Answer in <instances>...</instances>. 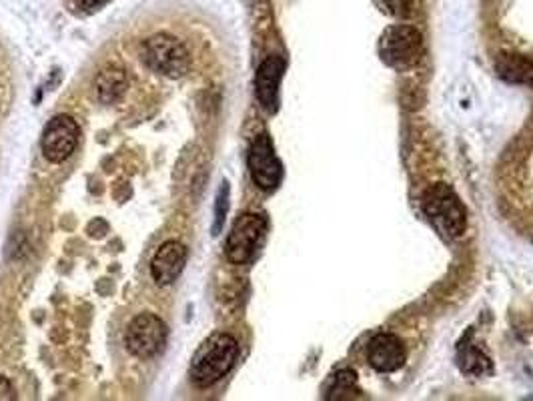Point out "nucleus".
I'll use <instances>...</instances> for the list:
<instances>
[{
    "instance_id": "1",
    "label": "nucleus",
    "mask_w": 533,
    "mask_h": 401,
    "mask_svg": "<svg viewBox=\"0 0 533 401\" xmlns=\"http://www.w3.org/2000/svg\"><path fill=\"white\" fill-rule=\"evenodd\" d=\"M239 359V343L229 333L209 335L191 359V381L199 389H207L221 381Z\"/></svg>"
},
{
    "instance_id": "2",
    "label": "nucleus",
    "mask_w": 533,
    "mask_h": 401,
    "mask_svg": "<svg viewBox=\"0 0 533 401\" xmlns=\"http://www.w3.org/2000/svg\"><path fill=\"white\" fill-rule=\"evenodd\" d=\"M423 213L427 221L435 227L437 233H441L447 239H457L467 229V211L463 203L459 201L457 193L445 185L435 183L431 185L421 199Z\"/></svg>"
},
{
    "instance_id": "3",
    "label": "nucleus",
    "mask_w": 533,
    "mask_h": 401,
    "mask_svg": "<svg viewBox=\"0 0 533 401\" xmlns=\"http://www.w3.org/2000/svg\"><path fill=\"white\" fill-rule=\"evenodd\" d=\"M141 55L151 71L169 79L185 77L191 67V57L187 47L179 39L167 33H159L147 39Z\"/></svg>"
},
{
    "instance_id": "4",
    "label": "nucleus",
    "mask_w": 533,
    "mask_h": 401,
    "mask_svg": "<svg viewBox=\"0 0 533 401\" xmlns=\"http://www.w3.org/2000/svg\"><path fill=\"white\" fill-rule=\"evenodd\" d=\"M423 53V37L409 25L389 27L379 39V57L393 69H409L419 63Z\"/></svg>"
},
{
    "instance_id": "5",
    "label": "nucleus",
    "mask_w": 533,
    "mask_h": 401,
    "mask_svg": "<svg viewBox=\"0 0 533 401\" xmlns=\"http://www.w3.org/2000/svg\"><path fill=\"white\" fill-rule=\"evenodd\" d=\"M267 233V219L261 213H243L235 223L233 229L227 237V245H225V253L227 259L235 265H245L249 263L263 237Z\"/></svg>"
},
{
    "instance_id": "6",
    "label": "nucleus",
    "mask_w": 533,
    "mask_h": 401,
    "mask_svg": "<svg viewBox=\"0 0 533 401\" xmlns=\"http://www.w3.org/2000/svg\"><path fill=\"white\" fill-rule=\"evenodd\" d=\"M167 337H169V329L159 315L141 313L129 323L125 343H127V349L135 357L151 359L165 349Z\"/></svg>"
},
{
    "instance_id": "7",
    "label": "nucleus",
    "mask_w": 533,
    "mask_h": 401,
    "mask_svg": "<svg viewBox=\"0 0 533 401\" xmlns=\"http://www.w3.org/2000/svg\"><path fill=\"white\" fill-rule=\"evenodd\" d=\"M249 171L255 185L263 191H275L283 179V165L275 153L269 135H259L249 149Z\"/></svg>"
},
{
    "instance_id": "8",
    "label": "nucleus",
    "mask_w": 533,
    "mask_h": 401,
    "mask_svg": "<svg viewBox=\"0 0 533 401\" xmlns=\"http://www.w3.org/2000/svg\"><path fill=\"white\" fill-rule=\"evenodd\" d=\"M79 137H81V131H79V125L73 117H69V115L55 117L43 133L41 147H43L45 157L51 163L67 161L77 151Z\"/></svg>"
},
{
    "instance_id": "9",
    "label": "nucleus",
    "mask_w": 533,
    "mask_h": 401,
    "mask_svg": "<svg viewBox=\"0 0 533 401\" xmlns=\"http://www.w3.org/2000/svg\"><path fill=\"white\" fill-rule=\"evenodd\" d=\"M407 357L403 341L393 333H379L369 341L367 361L375 371L393 373L403 367Z\"/></svg>"
},
{
    "instance_id": "10",
    "label": "nucleus",
    "mask_w": 533,
    "mask_h": 401,
    "mask_svg": "<svg viewBox=\"0 0 533 401\" xmlns=\"http://www.w3.org/2000/svg\"><path fill=\"white\" fill-rule=\"evenodd\" d=\"M187 247L181 241H167L151 261V275L157 285H173L187 265Z\"/></svg>"
},
{
    "instance_id": "11",
    "label": "nucleus",
    "mask_w": 533,
    "mask_h": 401,
    "mask_svg": "<svg viewBox=\"0 0 533 401\" xmlns=\"http://www.w3.org/2000/svg\"><path fill=\"white\" fill-rule=\"evenodd\" d=\"M285 59L283 57H269L261 63L255 79V93L261 103V107L269 113H275L279 107V87L285 73Z\"/></svg>"
},
{
    "instance_id": "12",
    "label": "nucleus",
    "mask_w": 533,
    "mask_h": 401,
    "mask_svg": "<svg viewBox=\"0 0 533 401\" xmlns=\"http://www.w3.org/2000/svg\"><path fill=\"white\" fill-rule=\"evenodd\" d=\"M499 79L513 85L533 87V59L523 55H501L495 63Z\"/></svg>"
},
{
    "instance_id": "13",
    "label": "nucleus",
    "mask_w": 533,
    "mask_h": 401,
    "mask_svg": "<svg viewBox=\"0 0 533 401\" xmlns=\"http://www.w3.org/2000/svg\"><path fill=\"white\" fill-rule=\"evenodd\" d=\"M95 87H97V95H99L101 103L113 105L127 93L129 77H127V73L121 67H107L97 77Z\"/></svg>"
},
{
    "instance_id": "14",
    "label": "nucleus",
    "mask_w": 533,
    "mask_h": 401,
    "mask_svg": "<svg viewBox=\"0 0 533 401\" xmlns=\"http://www.w3.org/2000/svg\"><path fill=\"white\" fill-rule=\"evenodd\" d=\"M457 363L465 375L485 377L491 373L489 357L473 343H459L457 349Z\"/></svg>"
},
{
    "instance_id": "15",
    "label": "nucleus",
    "mask_w": 533,
    "mask_h": 401,
    "mask_svg": "<svg viewBox=\"0 0 533 401\" xmlns=\"http://www.w3.org/2000/svg\"><path fill=\"white\" fill-rule=\"evenodd\" d=\"M355 389H357V375L351 369H341L337 375H333L327 399L345 397V393H355Z\"/></svg>"
},
{
    "instance_id": "16",
    "label": "nucleus",
    "mask_w": 533,
    "mask_h": 401,
    "mask_svg": "<svg viewBox=\"0 0 533 401\" xmlns=\"http://www.w3.org/2000/svg\"><path fill=\"white\" fill-rule=\"evenodd\" d=\"M383 7L387 13L399 19H409L417 15L419 0H383Z\"/></svg>"
},
{
    "instance_id": "17",
    "label": "nucleus",
    "mask_w": 533,
    "mask_h": 401,
    "mask_svg": "<svg viewBox=\"0 0 533 401\" xmlns=\"http://www.w3.org/2000/svg\"><path fill=\"white\" fill-rule=\"evenodd\" d=\"M229 211V185L223 183L217 195V207H215V227H213V235H219L223 223H225V215Z\"/></svg>"
},
{
    "instance_id": "18",
    "label": "nucleus",
    "mask_w": 533,
    "mask_h": 401,
    "mask_svg": "<svg viewBox=\"0 0 533 401\" xmlns=\"http://www.w3.org/2000/svg\"><path fill=\"white\" fill-rule=\"evenodd\" d=\"M15 397L17 395H15L13 383L7 377L0 375V399H15Z\"/></svg>"
},
{
    "instance_id": "19",
    "label": "nucleus",
    "mask_w": 533,
    "mask_h": 401,
    "mask_svg": "<svg viewBox=\"0 0 533 401\" xmlns=\"http://www.w3.org/2000/svg\"><path fill=\"white\" fill-rule=\"evenodd\" d=\"M107 3H111V0H81V7L89 13H93V11L103 9Z\"/></svg>"
}]
</instances>
